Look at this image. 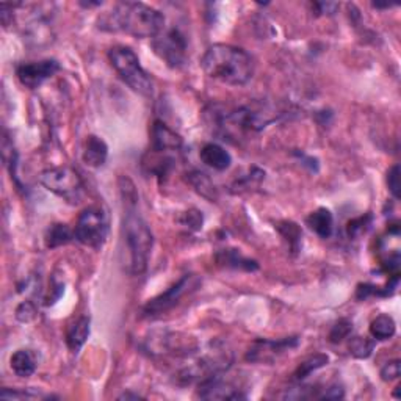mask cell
<instances>
[{
	"instance_id": "1",
	"label": "cell",
	"mask_w": 401,
	"mask_h": 401,
	"mask_svg": "<svg viewBox=\"0 0 401 401\" xmlns=\"http://www.w3.org/2000/svg\"><path fill=\"white\" fill-rule=\"evenodd\" d=\"M121 194L124 199L121 231L124 249L127 251V272L130 274H143L148 268L154 235L143 216L137 212L138 196L132 181L127 177H121Z\"/></svg>"
},
{
	"instance_id": "2",
	"label": "cell",
	"mask_w": 401,
	"mask_h": 401,
	"mask_svg": "<svg viewBox=\"0 0 401 401\" xmlns=\"http://www.w3.org/2000/svg\"><path fill=\"white\" fill-rule=\"evenodd\" d=\"M104 31H122L135 38H154L165 29V16L142 2H119L99 18Z\"/></svg>"
},
{
	"instance_id": "3",
	"label": "cell",
	"mask_w": 401,
	"mask_h": 401,
	"mask_svg": "<svg viewBox=\"0 0 401 401\" xmlns=\"http://www.w3.org/2000/svg\"><path fill=\"white\" fill-rule=\"evenodd\" d=\"M200 66L210 79L232 86L246 85L254 75L253 57L231 44L210 46L200 58Z\"/></svg>"
},
{
	"instance_id": "4",
	"label": "cell",
	"mask_w": 401,
	"mask_h": 401,
	"mask_svg": "<svg viewBox=\"0 0 401 401\" xmlns=\"http://www.w3.org/2000/svg\"><path fill=\"white\" fill-rule=\"evenodd\" d=\"M108 60L119 77L135 93L151 96L154 91V82L144 71L140 60L132 49L126 46H115L108 51Z\"/></svg>"
},
{
	"instance_id": "5",
	"label": "cell",
	"mask_w": 401,
	"mask_h": 401,
	"mask_svg": "<svg viewBox=\"0 0 401 401\" xmlns=\"http://www.w3.org/2000/svg\"><path fill=\"white\" fill-rule=\"evenodd\" d=\"M40 182L49 192L63 198L68 203L77 204L83 198V182L79 172L69 166L49 168L42 171Z\"/></svg>"
},
{
	"instance_id": "6",
	"label": "cell",
	"mask_w": 401,
	"mask_h": 401,
	"mask_svg": "<svg viewBox=\"0 0 401 401\" xmlns=\"http://www.w3.org/2000/svg\"><path fill=\"white\" fill-rule=\"evenodd\" d=\"M110 226H108V215L102 207H88L80 214L74 234L77 242L88 248L99 249L104 245Z\"/></svg>"
},
{
	"instance_id": "7",
	"label": "cell",
	"mask_w": 401,
	"mask_h": 401,
	"mask_svg": "<svg viewBox=\"0 0 401 401\" xmlns=\"http://www.w3.org/2000/svg\"><path fill=\"white\" fill-rule=\"evenodd\" d=\"M153 47L170 68H181L187 62V40L176 27H165L153 40Z\"/></svg>"
},
{
	"instance_id": "8",
	"label": "cell",
	"mask_w": 401,
	"mask_h": 401,
	"mask_svg": "<svg viewBox=\"0 0 401 401\" xmlns=\"http://www.w3.org/2000/svg\"><path fill=\"white\" fill-rule=\"evenodd\" d=\"M199 284V279L196 274H183L176 284H172L170 289H166L164 294L153 298L148 301V305L143 307V315L146 317H154L165 313L166 311L174 307L183 295H187L188 292L194 290Z\"/></svg>"
},
{
	"instance_id": "9",
	"label": "cell",
	"mask_w": 401,
	"mask_h": 401,
	"mask_svg": "<svg viewBox=\"0 0 401 401\" xmlns=\"http://www.w3.org/2000/svg\"><path fill=\"white\" fill-rule=\"evenodd\" d=\"M298 345H300V339L298 337L254 340L246 353V361L253 362V364H272L278 357L285 354L287 351L295 350Z\"/></svg>"
},
{
	"instance_id": "10",
	"label": "cell",
	"mask_w": 401,
	"mask_h": 401,
	"mask_svg": "<svg viewBox=\"0 0 401 401\" xmlns=\"http://www.w3.org/2000/svg\"><path fill=\"white\" fill-rule=\"evenodd\" d=\"M60 71V64L57 60H41V62L31 63H21L16 68V75L19 82L25 88L36 90L41 86L47 79H51Z\"/></svg>"
},
{
	"instance_id": "11",
	"label": "cell",
	"mask_w": 401,
	"mask_h": 401,
	"mask_svg": "<svg viewBox=\"0 0 401 401\" xmlns=\"http://www.w3.org/2000/svg\"><path fill=\"white\" fill-rule=\"evenodd\" d=\"M198 397L203 400H245L246 395L234 384L224 381L223 376L214 375L199 383Z\"/></svg>"
},
{
	"instance_id": "12",
	"label": "cell",
	"mask_w": 401,
	"mask_h": 401,
	"mask_svg": "<svg viewBox=\"0 0 401 401\" xmlns=\"http://www.w3.org/2000/svg\"><path fill=\"white\" fill-rule=\"evenodd\" d=\"M182 137L170 129L165 122L155 121L153 130H151V151L159 154H179L182 149Z\"/></svg>"
},
{
	"instance_id": "13",
	"label": "cell",
	"mask_w": 401,
	"mask_h": 401,
	"mask_svg": "<svg viewBox=\"0 0 401 401\" xmlns=\"http://www.w3.org/2000/svg\"><path fill=\"white\" fill-rule=\"evenodd\" d=\"M199 159L215 171H226L232 164L231 154L216 143H205L199 151Z\"/></svg>"
},
{
	"instance_id": "14",
	"label": "cell",
	"mask_w": 401,
	"mask_h": 401,
	"mask_svg": "<svg viewBox=\"0 0 401 401\" xmlns=\"http://www.w3.org/2000/svg\"><path fill=\"white\" fill-rule=\"evenodd\" d=\"M216 263L226 268L243 270V272H256L259 270V263L256 260L245 257L237 249H221L215 256Z\"/></svg>"
},
{
	"instance_id": "15",
	"label": "cell",
	"mask_w": 401,
	"mask_h": 401,
	"mask_svg": "<svg viewBox=\"0 0 401 401\" xmlns=\"http://www.w3.org/2000/svg\"><path fill=\"white\" fill-rule=\"evenodd\" d=\"M108 157V146L104 140L90 135L86 137L85 149H83V161L91 168H101L105 165Z\"/></svg>"
},
{
	"instance_id": "16",
	"label": "cell",
	"mask_w": 401,
	"mask_h": 401,
	"mask_svg": "<svg viewBox=\"0 0 401 401\" xmlns=\"http://www.w3.org/2000/svg\"><path fill=\"white\" fill-rule=\"evenodd\" d=\"M306 223L309 229L315 232L320 238H329L333 235L334 231V216L331 214V210L320 207L315 212H312L307 216Z\"/></svg>"
},
{
	"instance_id": "17",
	"label": "cell",
	"mask_w": 401,
	"mask_h": 401,
	"mask_svg": "<svg viewBox=\"0 0 401 401\" xmlns=\"http://www.w3.org/2000/svg\"><path fill=\"white\" fill-rule=\"evenodd\" d=\"M90 317H80L68 328L66 345L73 353H77L90 337Z\"/></svg>"
},
{
	"instance_id": "18",
	"label": "cell",
	"mask_w": 401,
	"mask_h": 401,
	"mask_svg": "<svg viewBox=\"0 0 401 401\" xmlns=\"http://www.w3.org/2000/svg\"><path fill=\"white\" fill-rule=\"evenodd\" d=\"M10 367L16 376L29 378L36 370V359L30 350H18L10 359Z\"/></svg>"
},
{
	"instance_id": "19",
	"label": "cell",
	"mask_w": 401,
	"mask_h": 401,
	"mask_svg": "<svg viewBox=\"0 0 401 401\" xmlns=\"http://www.w3.org/2000/svg\"><path fill=\"white\" fill-rule=\"evenodd\" d=\"M74 238H75L74 231L69 229V227L66 224L55 223V224H52L46 231L44 242H46V246L47 248L55 249L58 246L68 245V243H71L74 240Z\"/></svg>"
},
{
	"instance_id": "20",
	"label": "cell",
	"mask_w": 401,
	"mask_h": 401,
	"mask_svg": "<svg viewBox=\"0 0 401 401\" xmlns=\"http://www.w3.org/2000/svg\"><path fill=\"white\" fill-rule=\"evenodd\" d=\"M397 331V324H395L393 318L386 313H381L370 324V334L373 339L376 340H389L395 335Z\"/></svg>"
},
{
	"instance_id": "21",
	"label": "cell",
	"mask_w": 401,
	"mask_h": 401,
	"mask_svg": "<svg viewBox=\"0 0 401 401\" xmlns=\"http://www.w3.org/2000/svg\"><path fill=\"white\" fill-rule=\"evenodd\" d=\"M329 362V357L326 354H313L311 357H307L305 362H301L300 365L294 373V379L296 383H302L307 376H311L313 372L318 370V368H322L324 365H328Z\"/></svg>"
},
{
	"instance_id": "22",
	"label": "cell",
	"mask_w": 401,
	"mask_h": 401,
	"mask_svg": "<svg viewBox=\"0 0 401 401\" xmlns=\"http://www.w3.org/2000/svg\"><path fill=\"white\" fill-rule=\"evenodd\" d=\"M276 229L281 232V235L284 237V240L289 243L290 251L298 253L301 248V229L298 227L294 221H283V223H278Z\"/></svg>"
},
{
	"instance_id": "23",
	"label": "cell",
	"mask_w": 401,
	"mask_h": 401,
	"mask_svg": "<svg viewBox=\"0 0 401 401\" xmlns=\"http://www.w3.org/2000/svg\"><path fill=\"white\" fill-rule=\"evenodd\" d=\"M2 154H3V161H5V166L8 168L10 171V176H12L13 181L18 183L19 188H23L21 185L19 179H18V172H16V168H18V153H16L13 142L10 140V137L7 133L3 135V142H2Z\"/></svg>"
},
{
	"instance_id": "24",
	"label": "cell",
	"mask_w": 401,
	"mask_h": 401,
	"mask_svg": "<svg viewBox=\"0 0 401 401\" xmlns=\"http://www.w3.org/2000/svg\"><path fill=\"white\" fill-rule=\"evenodd\" d=\"M188 181L192 185L196 188V192L203 194L204 198H207L210 200H215L216 198V190L215 185L212 183V181L207 177V174H204V172H199V171H193L188 174Z\"/></svg>"
},
{
	"instance_id": "25",
	"label": "cell",
	"mask_w": 401,
	"mask_h": 401,
	"mask_svg": "<svg viewBox=\"0 0 401 401\" xmlns=\"http://www.w3.org/2000/svg\"><path fill=\"white\" fill-rule=\"evenodd\" d=\"M373 350H375V340L370 337L356 335V337H351L348 342L350 354L356 357V359H367V357L372 356Z\"/></svg>"
},
{
	"instance_id": "26",
	"label": "cell",
	"mask_w": 401,
	"mask_h": 401,
	"mask_svg": "<svg viewBox=\"0 0 401 401\" xmlns=\"http://www.w3.org/2000/svg\"><path fill=\"white\" fill-rule=\"evenodd\" d=\"M351 331H353V323H351L350 320H345V318L339 320V322L333 326V329H331L329 342L331 344L344 342L345 339L350 337Z\"/></svg>"
},
{
	"instance_id": "27",
	"label": "cell",
	"mask_w": 401,
	"mask_h": 401,
	"mask_svg": "<svg viewBox=\"0 0 401 401\" xmlns=\"http://www.w3.org/2000/svg\"><path fill=\"white\" fill-rule=\"evenodd\" d=\"M372 224V215H364L361 218L351 220L348 226H346V232H348L350 238H356L362 234H365L368 226Z\"/></svg>"
},
{
	"instance_id": "28",
	"label": "cell",
	"mask_w": 401,
	"mask_h": 401,
	"mask_svg": "<svg viewBox=\"0 0 401 401\" xmlns=\"http://www.w3.org/2000/svg\"><path fill=\"white\" fill-rule=\"evenodd\" d=\"M0 397L8 398V400H34V398H51L46 397L40 392H35V390L27 389V390H13V389H3L0 392Z\"/></svg>"
},
{
	"instance_id": "29",
	"label": "cell",
	"mask_w": 401,
	"mask_h": 401,
	"mask_svg": "<svg viewBox=\"0 0 401 401\" xmlns=\"http://www.w3.org/2000/svg\"><path fill=\"white\" fill-rule=\"evenodd\" d=\"M203 221H204L203 214L196 209L188 210V212H185L181 216V224L188 227V229L192 231H199L200 227H203Z\"/></svg>"
},
{
	"instance_id": "30",
	"label": "cell",
	"mask_w": 401,
	"mask_h": 401,
	"mask_svg": "<svg viewBox=\"0 0 401 401\" xmlns=\"http://www.w3.org/2000/svg\"><path fill=\"white\" fill-rule=\"evenodd\" d=\"M401 367H400V359H393L386 362V365L381 368V379L383 381H395V379L400 378Z\"/></svg>"
},
{
	"instance_id": "31",
	"label": "cell",
	"mask_w": 401,
	"mask_h": 401,
	"mask_svg": "<svg viewBox=\"0 0 401 401\" xmlns=\"http://www.w3.org/2000/svg\"><path fill=\"white\" fill-rule=\"evenodd\" d=\"M387 187L395 199H400V166L393 165L387 172Z\"/></svg>"
},
{
	"instance_id": "32",
	"label": "cell",
	"mask_w": 401,
	"mask_h": 401,
	"mask_svg": "<svg viewBox=\"0 0 401 401\" xmlns=\"http://www.w3.org/2000/svg\"><path fill=\"white\" fill-rule=\"evenodd\" d=\"M35 313H36V309L30 301H24L23 305H19V307L16 309V318H18L19 322H23V323H27V322H30V320H34Z\"/></svg>"
},
{
	"instance_id": "33",
	"label": "cell",
	"mask_w": 401,
	"mask_h": 401,
	"mask_svg": "<svg viewBox=\"0 0 401 401\" xmlns=\"http://www.w3.org/2000/svg\"><path fill=\"white\" fill-rule=\"evenodd\" d=\"M345 397V390L339 384H333L328 389H323V393H320V400H342Z\"/></svg>"
},
{
	"instance_id": "34",
	"label": "cell",
	"mask_w": 401,
	"mask_h": 401,
	"mask_svg": "<svg viewBox=\"0 0 401 401\" xmlns=\"http://www.w3.org/2000/svg\"><path fill=\"white\" fill-rule=\"evenodd\" d=\"M312 8L315 10L318 16H324V14H334L335 10L339 8V3H333V2H318L313 3Z\"/></svg>"
},
{
	"instance_id": "35",
	"label": "cell",
	"mask_w": 401,
	"mask_h": 401,
	"mask_svg": "<svg viewBox=\"0 0 401 401\" xmlns=\"http://www.w3.org/2000/svg\"><path fill=\"white\" fill-rule=\"evenodd\" d=\"M118 398H119V400H130V398H132V400H138V398H142V397H140V395H135V393H130V392H126V393L119 395V397H118Z\"/></svg>"
},
{
	"instance_id": "36",
	"label": "cell",
	"mask_w": 401,
	"mask_h": 401,
	"mask_svg": "<svg viewBox=\"0 0 401 401\" xmlns=\"http://www.w3.org/2000/svg\"><path fill=\"white\" fill-rule=\"evenodd\" d=\"M372 7L373 8H378V10H383V8H392L393 5H390V3H372Z\"/></svg>"
}]
</instances>
